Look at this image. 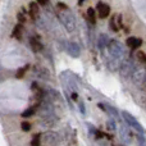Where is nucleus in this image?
<instances>
[{"label":"nucleus","instance_id":"f257e3e1","mask_svg":"<svg viewBox=\"0 0 146 146\" xmlns=\"http://www.w3.org/2000/svg\"><path fill=\"white\" fill-rule=\"evenodd\" d=\"M106 51H108V56L105 58V60L109 69L110 71L119 69L121 64L124 60V55H126L123 44L117 40H110L106 45Z\"/></svg>","mask_w":146,"mask_h":146},{"label":"nucleus","instance_id":"f03ea898","mask_svg":"<svg viewBox=\"0 0 146 146\" xmlns=\"http://www.w3.org/2000/svg\"><path fill=\"white\" fill-rule=\"evenodd\" d=\"M59 19H60L62 25L64 26V28H66L68 32H73V31L76 30V18L69 9L62 10V12L59 13Z\"/></svg>","mask_w":146,"mask_h":146},{"label":"nucleus","instance_id":"7ed1b4c3","mask_svg":"<svg viewBox=\"0 0 146 146\" xmlns=\"http://www.w3.org/2000/svg\"><path fill=\"white\" fill-rule=\"evenodd\" d=\"M119 72H121V76L123 78H131L133 76V73L136 72V66H135L133 60L132 59H127V60H123V63L119 67Z\"/></svg>","mask_w":146,"mask_h":146},{"label":"nucleus","instance_id":"20e7f679","mask_svg":"<svg viewBox=\"0 0 146 146\" xmlns=\"http://www.w3.org/2000/svg\"><path fill=\"white\" fill-rule=\"evenodd\" d=\"M122 117H123L124 122H126L128 126H131L132 128H135L136 131H139L140 133H142V132H144V128H142V126L139 123V121H137V119L135 118V117L132 115L131 113H128V111H122Z\"/></svg>","mask_w":146,"mask_h":146},{"label":"nucleus","instance_id":"39448f33","mask_svg":"<svg viewBox=\"0 0 146 146\" xmlns=\"http://www.w3.org/2000/svg\"><path fill=\"white\" fill-rule=\"evenodd\" d=\"M66 50L69 55L73 56V58H78L81 54L80 46H78L76 42H66Z\"/></svg>","mask_w":146,"mask_h":146},{"label":"nucleus","instance_id":"423d86ee","mask_svg":"<svg viewBox=\"0 0 146 146\" xmlns=\"http://www.w3.org/2000/svg\"><path fill=\"white\" fill-rule=\"evenodd\" d=\"M133 82L136 86H140V87L144 90L145 87V72L144 71H137L133 73Z\"/></svg>","mask_w":146,"mask_h":146},{"label":"nucleus","instance_id":"0eeeda50","mask_svg":"<svg viewBox=\"0 0 146 146\" xmlns=\"http://www.w3.org/2000/svg\"><path fill=\"white\" fill-rule=\"evenodd\" d=\"M98 12H99V17L100 18H106L109 15V13H110V7L108 4H104V3H99Z\"/></svg>","mask_w":146,"mask_h":146},{"label":"nucleus","instance_id":"6e6552de","mask_svg":"<svg viewBox=\"0 0 146 146\" xmlns=\"http://www.w3.org/2000/svg\"><path fill=\"white\" fill-rule=\"evenodd\" d=\"M30 44H31V48H32V50L36 51V53H37V51H40L41 49H42V44H41L38 36H33V37L31 38Z\"/></svg>","mask_w":146,"mask_h":146},{"label":"nucleus","instance_id":"1a4fd4ad","mask_svg":"<svg viewBox=\"0 0 146 146\" xmlns=\"http://www.w3.org/2000/svg\"><path fill=\"white\" fill-rule=\"evenodd\" d=\"M141 44H142V41H141V38H139V37H128L127 38V45H128L131 49L140 48Z\"/></svg>","mask_w":146,"mask_h":146},{"label":"nucleus","instance_id":"9d476101","mask_svg":"<svg viewBox=\"0 0 146 146\" xmlns=\"http://www.w3.org/2000/svg\"><path fill=\"white\" fill-rule=\"evenodd\" d=\"M33 72H36V74H37L38 77H42V78H45V76H46V77H49V72L46 71L45 68H40V67H35V68H33Z\"/></svg>","mask_w":146,"mask_h":146},{"label":"nucleus","instance_id":"9b49d317","mask_svg":"<svg viewBox=\"0 0 146 146\" xmlns=\"http://www.w3.org/2000/svg\"><path fill=\"white\" fill-rule=\"evenodd\" d=\"M22 30H23V28H22V25H21V23H19V25H17V26L14 27V30H13L12 36L19 40V38H21V35H22Z\"/></svg>","mask_w":146,"mask_h":146},{"label":"nucleus","instance_id":"f8f14e48","mask_svg":"<svg viewBox=\"0 0 146 146\" xmlns=\"http://www.w3.org/2000/svg\"><path fill=\"white\" fill-rule=\"evenodd\" d=\"M108 36H105V35H101L100 36V38H99V48L103 50V49H105L106 48V45H108Z\"/></svg>","mask_w":146,"mask_h":146},{"label":"nucleus","instance_id":"ddd939ff","mask_svg":"<svg viewBox=\"0 0 146 146\" xmlns=\"http://www.w3.org/2000/svg\"><path fill=\"white\" fill-rule=\"evenodd\" d=\"M30 13L33 18H35V15L38 13V5L36 4V3H31L30 4Z\"/></svg>","mask_w":146,"mask_h":146},{"label":"nucleus","instance_id":"4468645a","mask_svg":"<svg viewBox=\"0 0 146 146\" xmlns=\"http://www.w3.org/2000/svg\"><path fill=\"white\" fill-rule=\"evenodd\" d=\"M87 17H88V21H90L91 23H95L96 14H95V10H94L92 8H88V9H87Z\"/></svg>","mask_w":146,"mask_h":146},{"label":"nucleus","instance_id":"2eb2a0df","mask_svg":"<svg viewBox=\"0 0 146 146\" xmlns=\"http://www.w3.org/2000/svg\"><path fill=\"white\" fill-rule=\"evenodd\" d=\"M27 68H28V66H26V67H21V68L17 71V73H15V77H17V78H22L23 76H25V73L27 72Z\"/></svg>","mask_w":146,"mask_h":146},{"label":"nucleus","instance_id":"dca6fc26","mask_svg":"<svg viewBox=\"0 0 146 146\" xmlns=\"http://www.w3.org/2000/svg\"><path fill=\"white\" fill-rule=\"evenodd\" d=\"M35 108H28L27 110H25L22 113V117L23 118H28V117H31V115H33V114H35Z\"/></svg>","mask_w":146,"mask_h":146},{"label":"nucleus","instance_id":"f3484780","mask_svg":"<svg viewBox=\"0 0 146 146\" xmlns=\"http://www.w3.org/2000/svg\"><path fill=\"white\" fill-rule=\"evenodd\" d=\"M40 135H35V136L32 137V141H31V146H41L40 145Z\"/></svg>","mask_w":146,"mask_h":146},{"label":"nucleus","instance_id":"a211bd4d","mask_svg":"<svg viewBox=\"0 0 146 146\" xmlns=\"http://www.w3.org/2000/svg\"><path fill=\"white\" fill-rule=\"evenodd\" d=\"M21 128L25 132H28L31 129V124L28 123V122H22V123H21Z\"/></svg>","mask_w":146,"mask_h":146},{"label":"nucleus","instance_id":"6ab92c4d","mask_svg":"<svg viewBox=\"0 0 146 146\" xmlns=\"http://www.w3.org/2000/svg\"><path fill=\"white\" fill-rule=\"evenodd\" d=\"M115 22H117V15H114L113 18H111V21H110V26H111V30L113 31H118V26L115 25Z\"/></svg>","mask_w":146,"mask_h":146},{"label":"nucleus","instance_id":"aec40b11","mask_svg":"<svg viewBox=\"0 0 146 146\" xmlns=\"http://www.w3.org/2000/svg\"><path fill=\"white\" fill-rule=\"evenodd\" d=\"M137 59H139L141 63H145V62H146V56H145L144 51H137Z\"/></svg>","mask_w":146,"mask_h":146},{"label":"nucleus","instance_id":"412c9836","mask_svg":"<svg viewBox=\"0 0 146 146\" xmlns=\"http://www.w3.org/2000/svg\"><path fill=\"white\" fill-rule=\"evenodd\" d=\"M17 18H18V21H19L21 23H22V22H26V17H25V14H23V13H18Z\"/></svg>","mask_w":146,"mask_h":146},{"label":"nucleus","instance_id":"4be33fe9","mask_svg":"<svg viewBox=\"0 0 146 146\" xmlns=\"http://www.w3.org/2000/svg\"><path fill=\"white\" fill-rule=\"evenodd\" d=\"M58 7H59V9H62V10H67V9H68L67 4H64V3H58Z\"/></svg>","mask_w":146,"mask_h":146},{"label":"nucleus","instance_id":"5701e85b","mask_svg":"<svg viewBox=\"0 0 146 146\" xmlns=\"http://www.w3.org/2000/svg\"><path fill=\"white\" fill-rule=\"evenodd\" d=\"M49 3V0H37V3L36 4L37 5H46Z\"/></svg>","mask_w":146,"mask_h":146},{"label":"nucleus","instance_id":"b1692460","mask_svg":"<svg viewBox=\"0 0 146 146\" xmlns=\"http://www.w3.org/2000/svg\"><path fill=\"white\" fill-rule=\"evenodd\" d=\"M83 1H85V0H80V1H78V4H82Z\"/></svg>","mask_w":146,"mask_h":146}]
</instances>
